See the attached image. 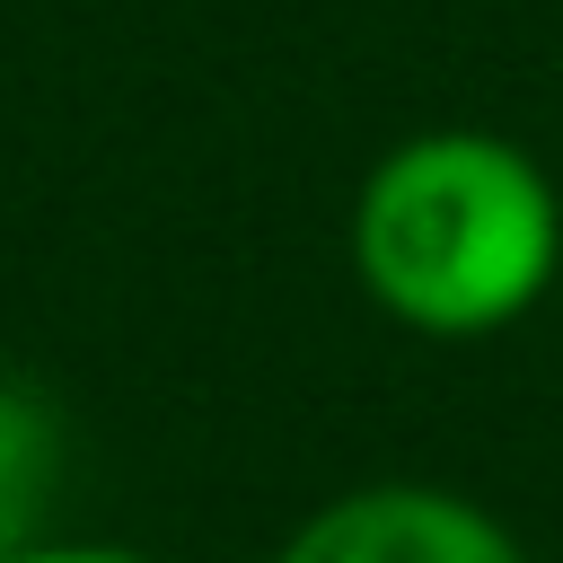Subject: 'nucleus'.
Wrapping results in <instances>:
<instances>
[{
  "instance_id": "f257e3e1",
  "label": "nucleus",
  "mask_w": 563,
  "mask_h": 563,
  "mask_svg": "<svg viewBox=\"0 0 563 563\" xmlns=\"http://www.w3.org/2000/svg\"><path fill=\"white\" fill-rule=\"evenodd\" d=\"M352 282L369 308L431 343L519 325L563 273V194L510 132L440 123L396 141L352 194Z\"/></svg>"
},
{
  "instance_id": "7ed1b4c3",
  "label": "nucleus",
  "mask_w": 563,
  "mask_h": 563,
  "mask_svg": "<svg viewBox=\"0 0 563 563\" xmlns=\"http://www.w3.org/2000/svg\"><path fill=\"white\" fill-rule=\"evenodd\" d=\"M53 457H62L53 405H44V396H26L18 378H0V545H26V537H44Z\"/></svg>"
},
{
  "instance_id": "f03ea898",
  "label": "nucleus",
  "mask_w": 563,
  "mask_h": 563,
  "mask_svg": "<svg viewBox=\"0 0 563 563\" xmlns=\"http://www.w3.org/2000/svg\"><path fill=\"white\" fill-rule=\"evenodd\" d=\"M273 563H528V545L449 484H352L317 501Z\"/></svg>"
},
{
  "instance_id": "20e7f679",
  "label": "nucleus",
  "mask_w": 563,
  "mask_h": 563,
  "mask_svg": "<svg viewBox=\"0 0 563 563\" xmlns=\"http://www.w3.org/2000/svg\"><path fill=\"white\" fill-rule=\"evenodd\" d=\"M0 563H167V554H141L114 537H26V545H0Z\"/></svg>"
}]
</instances>
